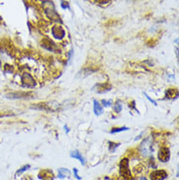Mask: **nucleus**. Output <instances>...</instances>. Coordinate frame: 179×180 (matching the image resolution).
<instances>
[{
    "label": "nucleus",
    "mask_w": 179,
    "mask_h": 180,
    "mask_svg": "<svg viewBox=\"0 0 179 180\" xmlns=\"http://www.w3.org/2000/svg\"><path fill=\"white\" fill-rule=\"evenodd\" d=\"M120 173L124 180H129L131 178V172L129 170L128 159H122L120 163Z\"/></svg>",
    "instance_id": "obj_2"
},
{
    "label": "nucleus",
    "mask_w": 179,
    "mask_h": 180,
    "mask_svg": "<svg viewBox=\"0 0 179 180\" xmlns=\"http://www.w3.org/2000/svg\"><path fill=\"white\" fill-rule=\"evenodd\" d=\"M114 112L116 113V114H120L121 112V110H122V104L120 101H116V102L114 104Z\"/></svg>",
    "instance_id": "obj_14"
},
{
    "label": "nucleus",
    "mask_w": 179,
    "mask_h": 180,
    "mask_svg": "<svg viewBox=\"0 0 179 180\" xmlns=\"http://www.w3.org/2000/svg\"><path fill=\"white\" fill-rule=\"evenodd\" d=\"M167 177V172L163 169H157L151 172V180H164Z\"/></svg>",
    "instance_id": "obj_7"
},
{
    "label": "nucleus",
    "mask_w": 179,
    "mask_h": 180,
    "mask_svg": "<svg viewBox=\"0 0 179 180\" xmlns=\"http://www.w3.org/2000/svg\"><path fill=\"white\" fill-rule=\"evenodd\" d=\"M31 92H23V91H16V92H10L6 94V98L8 99H27L31 97Z\"/></svg>",
    "instance_id": "obj_4"
},
{
    "label": "nucleus",
    "mask_w": 179,
    "mask_h": 180,
    "mask_svg": "<svg viewBox=\"0 0 179 180\" xmlns=\"http://www.w3.org/2000/svg\"><path fill=\"white\" fill-rule=\"evenodd\" d=\"M128 127H126V126H122V127H116V128H113L112 130H111V133H117V132H121V131H126V130H128Z\"/></svg>",
    "instance_id": "obj_15"
},
{
    "label": "nucleus",
    "mask_w": 179,
    "mask_h": 180,
    "mask_svg": "<svg viewBox=\"0 0 179 180\" xmlns=\"http://www.w3.org/2000/svg\"><path fill=\"white\" fill-rule=\"evenodd\" d=\"M65 129H66V132H69L70 130H69V127L67 126V125H65Z\"/></svg>",
    "instance_id": "obj_22"
},
{
    "label": "nucleus",
    "mask_w": 179,
    "mask_h": 180,
    "mask_svg": "<svg viewBox=\"0 0 179 180\" xmlns=\"http://www.w3.org/2000/svg\"><path fill=\"white\" fill-rule=\"evenodd\" d=\"M101 105L104 106V107H110V106H112V101L102 100V101H101Z\"/></svg>",
    "instance_id": "obj_18"
},
{
    "label": "nucleus",
    "mask_w": 179,
    "mask_h": 180,
    "mask_svg": "<svg viewBox=\"0 0 179 180\" xmlns=\"http://www.w3.org/2000/svg\"><path fill=\"white\" fill-rule=\"evenodd\" d=\"M42 46H43V48L49 50V51H54L55 48H56V45L54 42L52 41H50L49 39H46L43 41V43H42Z\"/></svg>",
    "instance_id": "obj_12"
},
{
    "label": "nucleus",
    "mask_w": 179,
    "mask_h": 180,
    "mask_svg": "<svg viewBox=\"0 0 179 180\" xmlns=\"http://www.w3.org/2000/svg\"><path fill=\"white\" fill-rule=\"evenodd\" d=\"M73 173H74V176H75V178H77V179H78V180H81V176H79V175H78V171H77V168H73Z\"/></svg>",
    "instance_id": "obj_20"
},
{
    "label": "nucleus",
    "mask_w": 179,
    "mask_h": 180,
    "mask_svg": "<svg viewBox=\"0 0 179 180\" xmlns=\"http://www.w3.org/2000/svg\"><path fill=\"white\" fill-rule=\"evenodd\" d=\"M51 34L54 38L61 40L63 39L66 36V31L61 26H54L52 29H51Z\"/></svg>",
    "instance_id": "obj_5"
},
{
    "label": "nucleus",
    "mask_w": 179,
    "mask_h": 180,
    "mask_svg": "<svg viewBox=\"0 0 179 180\" xmlns=\"http://www.w3.org/2000/svg\"><path fill=\"white\" fill-rule=\"evenodd\" d=\"M21 84L23 87H27V88H34L36 85V82L30 73L23 72L21 75Z\"/></svg>",
    "instance_id": "obj_3"
},
{
    "label": "nucleus",
    "mask_w": 179,
    "mask_h": 180,
    "mask_svg": "<svg viewBox=\"0 0 179 180\" xmlns=\"http://www.w3.org/2000/svg\"><path fill=\"white\" fill-rule=\"evenodd\" d=\"M178 96V91L177 89L174 88H169L166 90V99H175Z\"/></svg>",
    "instance_id": "obj_9"
},
{
    "label": "nucleus",
    "mask_w": 179,
    "mask_h": 180,
    "mask_svg": "<svg viewBox=\"0 0 179 180\" xmlns=\"http://www.w3.org/2000/svg\"><path fill=\"white\" fill-rule=\"evenodd\" d=\"M58 176L59 178L63 179V178H66V177H70V170L67 169V168H59L58 170Z\"/></svg>",
    "instance_id": "obj_13"
},
{
    "label": "nucleus",
    "mask_w": 179,
    "mask_h": 180,
    "mask_svg": "<svg viewBox=\"0 0 179 180\" xmlns=\"http://www.w3.org/2000/svg\"><path fill=\"white\" fill-rule=\"evenodd\" d=\"M30 168V164H26V165H23V167L22 168H20L18 170V171L16 172V176H19V175H21L23 172H25L26 170H27Z\"/></svg>",
    "instance_id": "obj_16"
},
{
    "label": "nucleus",
    "mask_w": 179,
    "mask_h": 180,
    "mask_svg": "<svg viewBox=\"0 0 179 180\" xmlns=\"http://www.w3.org/2000/svg\"><path fill=\"white\" fill-rule=\"evenodd\" d=\"M120 146L119 143H114V142H109V150L110 152H115L116 149Z\"/></svg>",
    "instance_id": "obj_17"
},
{
    "label": "nucleus",
    "mask_w": 179,
    "mask_h": 180,
    "mask_svg": "<svg viewBox=\"0 0 179 180\" xmlns=\"http://www.w3.org/2000/svg\"><path fill=\"white\" fill-rule=\"evenodd\" d=\"M95 1L98 4H100V5H107V4L110 3L112 0H95Z\"/></svg>",
    "instance_id": "obj_19"
},
{
    "label": "nucleus",
    "mask_w": 179,
    "mask_h": 180,
    "mask_svg": "<svg viewBox=\"0 0 179 180\" xmlns=\"http://www.w3.org/2000/svg\"><path fill=\"white\" fill-rule=\"evenodd\" d=\"M145 96H146V97H147V99H148V100L150 101V102H151V103H152V104H154L155 106H157V103H156V102H155V101H154L153 99H151V98H150V97H149V96H148L147 94H145Z\"/></svg>",
    "instance_id": "obj_21"
},
{
    "label": "nucleus",
    "mask_w": 179,
    "mask_h": 180,
    "mask_svg": "<svg viewBox=\"0 0 179 180\" xmlns=\"http://www.w3.org/2000/svg\"><path fill=\"white\" fill-rule=\"evenodd\" d=\"M70 157H72V158H73V159H77L79 161H81V164L82 165L85 164V160H84V158L82 157V155H81V153H79V151H77V150L73 151L72 153H70Z\"/></svg>",
    "instance_id": "obj_10"
},
{
    "label": "nucleus",
    "mask_w": 179,
    "mask_h": 180,
    "mask_svg": "<svg viewBox=\"0 0 179 180\" xmlns=\"http://www.w3.org/2000/svg\"><path fill=\"white\" fill-rule=\"evenodd\" d=\"M140 180H147V179H146L145 177H141V178H140Z\"/></svg>",
    "instance_id": "obj_23"
},
{
    "label": "nucleus",
    "mask_w": 179,
    "mask_h": 180,
    "mask_svg": "<svg viewBox=\"0 0 179 180\" xmlns=\"http://www.w3.org/2000/svg\"><path fill=\"white\" fill-rule=\"evenodd\" d=\"M158 158H159V161H162V163H166V161H168L169 158H170V152H169V149L166 148V147H162V148H159Z\"/></svg>",
    "instance_id": "obj_6"
},
{
    "label": "nucleus",
    "mask_w": 179,
    "mask_h": 180,
    "mask_svg": "<svg viewBox=\"0 0 179 180\" xmlns=\"http://www.w3.org/2000/svg\"><path fill=\"white\" fill-rule=\"evenodd\" d=\"M93 105H94V113H95V115L96 116H101V115L103 114V112H104V110H103V106L101 105V103L97 100H94Z\"/></svg>",
    "instance_id": "obj_8"
},
{
    "label": "nucleus",
    "mask_w": 179,
    "mask_h": 180,
    "mask_svg": "<svg viewBox=\"0 0 179 180\" xmlns=\"http://www.w3.org/2000/svg\"><path fill=\"white\" fill-rule=\"evenodd\" d=\"M97 87V92H99V93H104V92H107V91H110L112 89V85L108 84V83H101V84H97L96 85Z\"/></svg>",
    "instance_id": "obj_11"
},
{
    "label": "nucleus",
    "mask_w": 179,
    "mask_h": 180,
    "mask_svg": "<svg viewBox=\"0 0 179 180\" xmlns=\"http://www.w3.org/2000/svg\"><path fill=\"white\" fill-rule=\"evenodd\" d=\"M154 147H153V139L152 137L149 136L146 139L143 140V142L140 145V153L144 157H148L153 153Z\"/></svg>",
    "instance_id": "obj_1"
}]
</instances>
